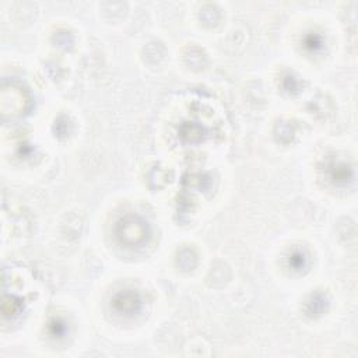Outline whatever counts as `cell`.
<instances>
[{"label": "cell", "mask_w": 358, "mask_h": 358, "mask_svg": "<svg viewBox=\"0 0 358 358\" xmlns=\"http://www.w3.org/2000/svg\"><path fill=\"white\" fill-rule=\"evenodd\" d=\"M113 305L119 312L131 315V313L137 312V309L140 306V298L136 292L124 291V292H120L116 295V298L113 299Z\"/></svg>", "instance_id": "obj_2"}, {"label": "cell", "mask_w": 358, "mask_h": 358, "mask_svg": "<svg viewBox=\"0 0 358 358\" xmlns=\"http://www.w3.org/2000/svg\"><path fill=\"white\" fill-rule=\"evenodd\" d=\"M116 235L123 245L134 248L147 241L150 229L147 222L138 215H126L117 222Z\"/></svg>", "instance_id": "obj_1"}]
</instances>
